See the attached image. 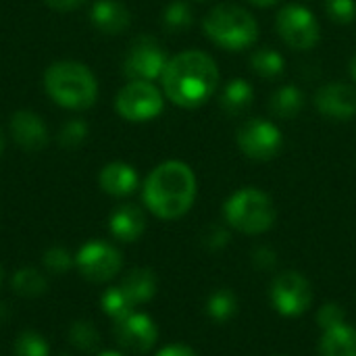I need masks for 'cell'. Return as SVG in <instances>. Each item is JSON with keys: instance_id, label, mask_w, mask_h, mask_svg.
<instances>
[{"instance_id": "1", "label": "cell", "mask_w": 356, "mask_h": 356, "mask_svg": "<svg viewBox=\"0 0 356 356\" xmlns=\"http://www.w3.org/2000/svg\"><path fill=\"white\" fill-rule=\"evenodd\" d=\"M165 96L181 108H198L219 88V67L207 52L186 50L169 58L163 75Z\"/></svg>"}, {"instance_id": "2", "label": "cell", "mask_w": 356, "mask_h": 356, "mask_svg": "<svg viewBox=\"0 0 356 356\" xmlns=\"http://www.w3.org/2000/svg\"><path fill=\"white\" fill-rule=\"evenodd\" d=\"M196 198V175L181 161H165L144 181V202L159 219L184 217Z\"/></svg>"}, {"instance_id": "3", "label": "cell", "mask_w": 356, "mask_h": 356, "mask_svg": "<svg viewBox=\"0 0 356 356\" xmlns=\"http://www.w3.org/2000/svg\"><path fill=\"white\" fill-rule=\"evenodd\" d=\"M44 88L48 96L65 108L81 111L96 102L98 83L94 73L75 60H58L44 73Z\"/></svg>"}, {"instance_id": "4", "label": "cell", "mask_w": 356, "mask_h": 356, "mask_svg": "<svg viewBox=\"0 0 356 356\" xmlns=\"http://www.w3.org/2000/svg\"><path fill=\"white\" fill-rule=\"evenodd\" d=\"M204 35L219 48L240 52L250 48L259 38V23L238 4H217L202 21Z\"/></svg>"}, {"instance_id": "5", "label": "cell", "mask_w": 356, "mask_h": 356, "mask_svg": "<svg viewBox=\"0 0 356 356\" xmlns=\"http://www.w3.org/2000/svg\"><path fill=\"white\" fill-rule=\"evenodd\" d=\"M223 217L229 227L246 236H259L273 227L275 207L263 190L242 188L225 200Z\"/></svg>"}, {"instance_id": "6", "label": "cell", "mask_w": 356, "mask_h": 356, "mask_svg": "<svg viewBox=\"0 0 356 356\" xmlns=\"http://www.w3.org/2000/svg\"><path fill=\"white\" fill-rule=\"evenodd\" d=\"M275 31L294 50H311L321 40L317 17L302 4H286L275 17Z\"/></svg>"}, {"instance_id": "7", "label": "cell", "mask_w": 356, "mask_h": 356, "mask_svg": "<svg viewBox=\"0 0 356 356\" xmlns=\"http://www.w3.org/2000/svg\"><path fill=\"white\" fill-rule=\"evenodd\" d=\"M115 106L125 121L144 123L163 113L165 98L152 81H129L117 94Z\"/></svg>"}, {"instance_id": "8", "label": "cell", "mask_w": 356, "mask_h": 356, "mask_svg": "<svg viewBox=\"0 0 356 356\" xmlns=\"http://www.w3.org/2000/svg\"><path fill=\"white\" fill-rule=\"evenodd\" d=\"M236 142L244 156L252 161H271L280 154L284 146V136L273 121L254 117L238 127Z\"/></svg>"}, {"instance_id": "9", "label": "cell", "mask_w": 356, "mask_h": 356, "mask_svg": "<svg viewBox=\"0 0 356 356\" xmlns=\"http://www.w3.org/2000/svg\"><path fill=\"white\" fill-rule=\"evenodd\" d=\"M75 267L88 282L104 284L119 275L123 267V257L113 244L104 240H90L77 250Z\"/></svg>"}, {"instance_id": "10", "label": "cell", "mask_w": 356, "mask_h": 356, "mask_svg": "<svg viewBox=\"0 0 356 356\" xmlns=\"http://www.w3.org/2000/svg\"><path fill=\"white\" fill-rule=\"evenodd\" d=\"M271 305L284 317L302 315L313 302V290L305 275L298 271H284L271 284Z\"/></svg>"}, {"instance_id": "11", "label": "cell", "mask_w": 356, "mask_h": 356, "mask_svg": "<svg viewBox=\"0 0 356 356\" xmlns=\"http://www.w3.org/2000/svg\"><path fill=\"white\" fill-rule=\"evenodd\" d=\"M169 58L163 46L152 38H140L123 60V73L131 81H154L163 75Z\"/></svg>"}, {"instance_id": "12", "label": "cell", "mask_w": 356, "mask_h": 356, "mask_svg": "<svg viewBox=\"0 0 356 356\" xmlns=\"http://www.w3.org/2000/svg\"><path fill=\"white\" fill-rule=\"evenodd\" d=\"M315 108L330 121H350L356 117V86L330 81L315 94Z\"/></svg>"}, {"instance_id": "13", "label": "cell", "mask_w": 356, "mask_h": 356, "mask_svg": "<svg viewBox=\"0 0 356 356\" xmlns=\"http://www.w3.org/2000/svg\"><path fill=\"white\" fill-rule=\"evenodd\" d=\"M115 336L121 348L136 353V355H144L156 344L159 330L148 315L131 313L123 321L115 323Z\"/></svg>"}, {"instance_id": "14", "label": "cell", "mask_w": 356, "mask_h": 356, "mask_svg": "<svg viewBox=\"0 0 356 356\" xmlns=\"http://www.w3.org/2000/svg\"><path fill=\"white\" fill-rule=\"evenodd\" d=\"M10 131L15 142L29 152H38L46 146L48 142V131L44 121L29 111H19L10 119Z\"/></svg>"}, {"instance_id": "15", "label": "cell", "mask_w": 356, "mask_h": 356, "mask_svg": "<svg viewBox=\"0 0 356 356\" xmlns=\"http://www.w3.org/2000/svg\"><path fill=\"white\" fill-rule=\"evenodd\" d=\"M90 19L102 33L115 35L129 27L131 15L119 0H96L90 10Z\"/></svg>"}, {"instance_id": "16", "label": "cell", "mask_w": 356, "mask_h": 356, "mask_svg": "<svg viewBox=\"0 0 356 356\" xmlns=\"http://www.w3.org/2000/svg\"><path fill=\"white\" fill-rule=\"evenodd\" d=\"M108 229H111L113 238L129 244V242H136L144 234L146 217H144L142 209H138L136 204H123L117 211H113V215L108 219Z\"/></svg>"}, {"instance_id": "17", "label": "cell", "mask_w": 356, "mask_h": 356, "mask_svg": "<svg viewBox=\"0 0 356 356\" xmlns=\"http://www.w3.org/2000/svg\"><path fill=\"white\" fill-rule=\"evenodd\" d=\"M98 181H100V188L108 196L123 198V196H129L131 192H136L138 173H136V169L131 165L115 161V163L104 165V169L98 175Z\"/></svg>"}, {"instance_id": "18", "label": "cell", "mask_w": 356, "mask_h": 356, "mask_svg": "<svg viewBox=\"0 0 356 356\" xmlns=\"http://www.w3.org/2000/svg\"><path fill=\"white\" fill-rule=\"evenodd\" d=\"M254 100V88L246 79H232L219 94V106L225 115L238 117L244 115Z\"/></svg>"}, {"instance_id": "19", "label": "cell", "mask_w": 356, "mask_h": 356, "mask_svg": "<svg viewBox=\"0 0 356 356\" xmlns=\"http://www.w3.org/2000/svg\"><path fill=\"white\" fill-rule=\"evenodd\" d=\"M119 288L127 294V298L134 305H144L152 300L156 294V275L146 267H136L121 280Z\"/></svg>"}, {"instance_id": "20", "label": "cell", "mask_w": 356, "mask_h": 356, "mask_svg": "<svg viewBox=\"0 0 356 356\" xmlns=\"http://www.w3.org/2000/svg\"><path fill=\"white\" fill-rule=\"evenodd\" d=\"M319 356H356V330L348 323L325 330L319 340Z\"/></svg>"}, {"instance_id": "21", "label": "cell", "mask_w": 356, "mask_h": 356, "mask_svg": "<svg viewBox=\"0 0 356 356\" xmlns=\"http://www.w3.org/2000/svg\"><path fill=\"white\" fill-rule=\"evenodd\" d=\"M305 108V94L298 86H282L269 98V113L275 119H296Z\"/></svg>"}, {"instance_id": "22", "label": "cell", "mask_w": 356, "mask_h": 356, "mask_svg": "<svg viewBox=\"0 0 356 356\" xmlns=\"http://www.w3.org/2000/svg\"><path fill=\"white\" fill-rule=\"evenodd\" d=\"M10 286L15 290V294L23 296V298H38L48 290V282L46 277L31 267H23L19 269L13 277H10Z\"/></svg>"}, {"instance_id": "23", "label": "cell", "mask_w": 356, "mask_h": 356, "mask_svg": "<svg viewBox=\"0 0 356 356\" xmlns=\"http://www.w3.org/2000/svg\"><path fill=\"white\" fill-rule=\"evenodd\" d=\"M250 67L257 75L265 79H275L286 71V60L273 48H259L250 54Z\"/></svg>"}, {"instance_id": "24", "label": "cell", "mask_w": 356, "mask_h": 356, "mask_svg": "<svg viewBox=\"0 0 356 356\" xmlns=\"http://www.w3.org/2000/svg\"><path fill=\"white\" fill-rule=\"evenodd\" d=\"M238 311V298L232 290L223 288V290H215L209 300H207V313L213 321L217 323H225L229 321Z\"/></svg>"}, {"instance_id": "25", "label": "cell", "mask_w": 356, "mask_h": 356, "mask_svg": "<svg viewBox=\"0 0 356 356\" xmlns=\"http://www.w3.org/2000/svg\"><path fill=\"white\" fill-rule=\"evenodd\" d=\"M100 307H102V311H104V315L108 319L119 323V321H123L125 317H129L134 313L136 305L127 298V294L121 288H108L100 296Z\"/></svg>"}, {"instance_id": "26", "label": "cell", "mask_w": 356, "mask_h": 356, "mask_svg": "<svg viewBox=\"0 0 356 356\" xmlns=\"http://www.w3.org/2000/svg\"><path fill=\"white\" fill-rule=\"evenodd\" d=\"M194 23V13L190 8L188 2L184 0H173L171 4H167L165 13H163V25L169 31H184Z\"/></svg>"}, {"instance_id": "27", "label": "cell", "mask_w": 356, "mask_h": 356, "mask_svg": "<svg viewBox=\"0 0 356 356\" xmlns=\"http://www.w3.org/2000/svg\"><path fill=\"white\" fill-rule=\"evenodd\" d=\"M69 340L79 350H94L100 344V334L96 332L92 321H75L69 330Z\"/></svg>"}, {"instance_id": "28", "label": "cell", "mask_w": 356, "mask_h": 356, "mask_svg": "<svg viewBox=\"0 0 356 356\" xmlns=\"http://www.w3.org/2000/svg\"><path fill=\"white\" fill-rule=\"evenodd\" d=\"M15 355L17 356H48L50 355V348H48V342L35 334V332H23L15 346H13Z\"/></svg>"}, {"instance_id": "29", "label": "cell", "mask_w": 356, "mask_h": 356, "mask_svg": "<svg viewBox=\"0 0 356 356\" xmlns=\"http://www.w3.org/2000/svg\"><path fill=\"white\" fill-rule=\"evenodd\" d=\"M73 265H75V257H71L65 248L54 246V248H48L44 252V267L54 275H60V273L69 271Z\"/></svg>"}, {"instance_id": "30", "label": "cell", "mask_w": 356, "mask_h": 356, "mask_svg": "<svg viewBox=\"0 0 356 356\" xmlns=\"http://www.w3.org/2000/svg\"><path fill=\"white\" fill-rule=\"evenodd\" d=\"M325 13L334 23L348 25L356 17L355 0H325Z\"/></svg>"}, {"instance_id": "31", "label": "cell", "mask_w": 356, "mask_h": 356, "mask_svg": "<svg viewBox=\"0 0 356 356\" xmlns=\"http://www.w3.org/2000/svg\"><path fill=\"white\" fill-rule=\"evenodd\" d=\"M346 323V313L340 305L336 302H330V305H323L317 313V325L325 332V330H332V327H338V325H344Z\"/></svg>"}, {"instance_id": "32", "label": "cell", "mask_w": 356, "mask_h": 356, "mask_svg": "<svg viewBox=\"0 0 356 356\" xmlns=\"http://www.w3.org/2000/svg\"><path fill=\"white\" fill-rule=\"evenodd\" d=\"M229 240H232L229 229L223 227V225H217V223L209 225L204 229V236H202V242H204V246L209 250H221V248H225L229 244Z\"/></svg>"}, {"instance_id": "33", "label": "cell", "mask_w": 356, "mask_h": 356, "mask_svg": "<svg viewBox=\"0 0 356 356\" xmlns=\"http://www.w3.org/2000/svg\"><path fill=\"white\" fill-rule=\"evenodd\" d=\"M86 136H88L86 123H81V121H71V123L65 125L63 131H60V144L73 148V146L81 144V142L86 140Z\"/></svg>"}, {"instance_id": "34", "label": "cell", "mask_w": 356, "mask_h": 356, "mask_svg": "<svg viewBox=\"0 0 356 356\" xmlns=\"http://www.w3.org/2000/svg\"><path fill=\"white\" fill-rule=\"evenodd\" d=\"M252 263L261 271H271L277 265V252L269 246H259L252 250Z\"/></svg>"}, {"instance_id": "35", "label": "cell", "mask_w": 356, "mask_h": 356, "mask_svg": "<svg viewBox=\"0 0 356 356\" xmlns=\"http://www.w3.org/2000/svg\"><path fill=\"white\" fill-rule=\"evenodd\" d=\"M156 356H196V353L190 348V346H184V344H171V346H165Z\"/></svg>"}, {"instance_id": "36", "label": "cell", "mask_w": 356, "mask_h": 356, "mask_svg": "<svg viewBox=\"0 0 356 356\" xmlns=\"http://www.w3.org/2000/svg\"><path fill=\"white\" fill-rule=\"evenodd\" d=\"M48 6L56 8V10H73L77 6H81L86 0H44Z\"/></svg>"}, {"instance_id": "37", "label": "cell", "mask_w": 356, "mask_h": 356, "mask_svg": "<svg viewBox=\"0 0 356 356\" xmlns=\"http://www.w3.org/2000/svg\"><path fill=\"white\" fill-rule=\"evenodd\" d=\"M252 4H257V6H273V4H277L280 0H250Z\"/></svg>"}, {"instance_id": "38", "label": "cell", "mask_w": 356, "mask_h": 356, "mask_svg": "<svg viewBox=\"0 0 356 356\" xmlns=\"http://www.w3.org/2000/svg\"><path fill=\"white\" fill-rule=\"evenodd\" d=\"M348 71H350V77H353V81L356 83V52H355V56L350 58V67H348Z\"/></svg>"}, {"instance_id": "39", "label": "cell", "mask_w": 356, "mask_h": 356, "mask_svg": "<svg viewBox=\"0 0 356 356\" xmlns=\"http://www.w3.org/2000/svg\"><path fill=\"white\" fill-rule=\"evenodd\" d=\"M96 356H123V355H119V353H115V350H104V353H100V355H96Z\"/></svg>"}, {"instance_id": "40", "label": "cell", "mask_w": 356, "mask_h": 356, "mask_svg": "<svg viewBox=\"0 0 356 356\" xmlns=\"http://www.w3.org/2000/svg\"><path fill=\"white\" fill-rule=\"evenodd\" d=\"M2 148H4V140H2V134H0V154H2Z\"/></svg>"}, {"instance_id": "41", "label": "cell", "mask_w": 356, "mask_h": 356, "mask_svg": "<svg viewBox=\"0 0 356 356\" xmlns=\"http://www.w3.org/2000/svg\"><path fill=\"white\" fill-rule=\"evenodd\" d=\"M0 282H2V267H0Z\"/></svg>"}]
</instances>
